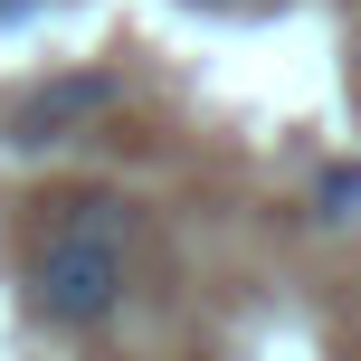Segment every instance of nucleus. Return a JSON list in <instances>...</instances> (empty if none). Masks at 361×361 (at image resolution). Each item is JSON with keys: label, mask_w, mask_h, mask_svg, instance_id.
Instances as JSON below:
<instances>
[{"label": "nucleus", "mask_w": 361, "mask_h": 361, "mask_svg": "<svg viewBox=\"0 0 361 361\" xmlns=\"http://www.w3.org/2000/svg\"><path fill=\"white\" fill-rule=\"evenodd\" d=\"M38 228H29V314L57 333H95L133 305V238H143V209L124 190H57L38 200Z\"/></svg>", "instance_id": "obj_1"}, {"label": "nucleus", "mask_w": 361, "mask_h": 361, "mask_svg": "<svg viewBox=\"0 0 361 361\" xmlns=\"http://www.w3.org/2000/svg\"><path fill=\"white\" fill-rule=\"evenodd\" d=\"M114 95H124V76H114V67L38 76V86H19L10 105H0V143H10V152H48V143H67V133H86Z\"/></svg>", "instance_id": "obj_2"}, {"label": "nucleus", "mask_w": 361, "mask_h": 361, "mask_svg": "<svg viewBox=\"0 0 361 361\" xmlns=\"http://www.w3.org/2000/svg\"><path fill=\"white\" fill-rule=\"evenodd\" d=\"M352 200H361V171L333 162V171H324V219H352Z\"/></svg>", "instance_id": "obj_3"}]
</instances>
